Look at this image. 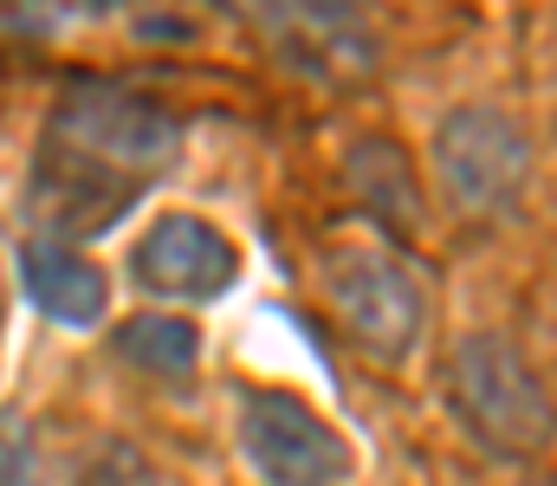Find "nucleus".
I'll list each match as a JSON object with an SVG mask.
<instances>
[{"label":"nucleus","instance_id":"39448f33","mask_svg":"<svg viewBox=\"0 0 557 486\" xmlns=\"http://www.w3.org/2000/svg\"><path fill=\"white\" fill-rule=\"evenodd\" d=\"M240 448L267 486H337L350 441L292 389H240Z\"/></svg>","mask_w":557,"mask_h":486},{"label":"nucleus","instance_id":"1a4fd4ad","mask_svg":"<svg viewBox=\"0 0 557 486\" xmlns=\"http://www.w3.org/2000/svg\"><path fill=\"white\" fill-rule=\"evenodd\" d=\"M267 33H273L278 52H311L324 78H357L370 72V39L350 13H324V7H278L267 13Z\"/></svg>","mask_w":557,"mask_h":486},{"label":"nucleus","instance_id":"f03ea898","mask_svg":"<svg viewBox=\"0 0 557 486\" xmlns=\"http://www.w3.org/2000/svg\"><path fill=\"white\" fill-rule=\"evenodd\" d=\"M434 175L460 214H506L532 175V137L499 104H460L434 130Z\"/></svg>","mask_w":557,"mask_h":486},{"label":"nucleus","instance_id":"9b49d317","mask_svg":"<svg viewBox=\"0 0 557 486\" xmlns=\"http://www.w3.org/2000/svg\"><path fill=\"white\" fill-rule=\"evenodd\" d=\"M0 486H52L46 461H39V441L20 415L0 422Z\"/></svg>","mask_w":557,"mask_h":486},{"label":"nucleus","instance_id":"20e7f679","mask_svg":"<svg viewBox=\"0 0 557 486\" xmlns=\"http://www.w3.org/2000/svg\"><path fill=\"white\" fill-rule=\"evenodd\" d=\"M59 137L91 162V169H117V175H156L162 162H175L182 150V124L143 98V91H124V85H72L59 98Z\"/></svg>","mask_w":557,"mask_h":486},{"label":"nucleus","instance_id":"423d86ee","mask_svg":"<svg viewBox=\"0 0 557 486\" xmlns=\"http://www.w3.org/2000/svg\"><path fill=\"white\" fill-rule=\"evenodd\" d=\"M131 273H137V286L162 292V299H221L240 273V253L214 221L162 214L131 247Z\"/></svg>","mask_w":557,"mask_h":486},{"label":"nucleus","instance_id":"f257e3e1","mask_svg":"<svg viewBox=\"0 0 557 486\" xmlns=\"http://www.w3.org/2000/svg\"><path fill=\"white\" fill-rule=\"evenodd\" d=\"M447 402L467 422V435L493 454H539L557 428V409L539 383V370L525 363V350L499 331H467L447 357Z\"/></svg>","mask_w":557,"mask_h":486},{"label":"nucleus","instance_id":"9d476101","mask_svg":"<svg viewBox=\"0 0 557 486\" xmlns=\"http://www.w3.org/2000/svg\"><path fill=\"white\" fill-rule=\"evenodd\" d=\"M117 357L143 376H188L201 357V331L188 319H169V312H143L117 331Z\"/></svg>","mask_w":557,"mask_h":486},{"label":"nucleus","instance_id":"6e6552de","mask_svg":"<svg viewBox=\"0 0 557 486\" xmlns=\"http://www.w3.org/2000/svg\"><path fill=\"white\" fill-rule=\"evenodd\" d=\"M344 182L350 195L396 234H416L421 227V182H416V162L403 157L396 137H357L344 150Z\"/></svg>","mask_w":557,"mask_h":486},{"label":"nucleus","instance_id":"7ed1b4c3","mask_svg":"<svg viewBox=\"0 0 557 486\" xmlns=\"http://www.w3.org/2000/svg\"><path fill=\"white\" fill-rule=\"evenodd\" d=\"M324 299L337 324L383 363H403L421 344L428 324V299H421L416 273L383 253V247H337L324 253Z\"/></svg>","mask_w":557,"mask_h":486},{"label":"nucleus","instance_id":"0eeeda50","mask_svg":"<svg viewBox=\"0 0 557 486\" xmlns=\"http://www.w3.org/2000/svg\"><path fill=\"white\" fill-rule=\"evenodd\" d=\"M20 286L26 299L65 331H91L111 312V279L65 240H26L20 247Z\"/></svg>","mask_w":557,"mask_h":486},{"label":"nucleus","instance_id":"f8f14e48","mask_svg":"<svg viewBox=\"0 0 557 486\" xmlns=\"http://www.w3.org/2000/svg\"><path fill=\"white\" fill-rule=\"evenodd\" d=\"M525 486H557V481H525Z\"/></svg>","mask_w":557,"mask_h":486}]
</instances>
